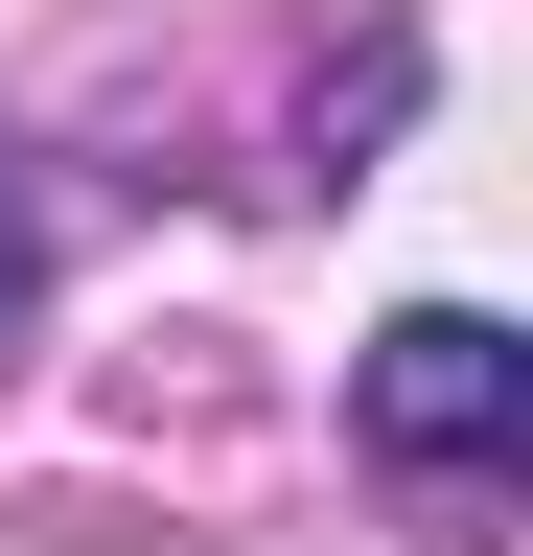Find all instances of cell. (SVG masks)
I'll return each instance as SVG.
<instances>
[{"mask_svg": "<svg viewBox=\"0 0 533 556\" xmlns=\"http://www.w3.org/2000/svg\"><path fill=\"white\" fill-rule=\"evenodd\" d=\"M47 325V186H24V139H0V348Z\"/></svg>", "mask_w": 533, "mask_h": 556, "instance_id": "7a4b0ae2", "label": "cell"}, {"mask_svg": "<svg viewBox=\"0 0 533 556\" xmlns=\"http://www.w3.org/2000/svg\"><path fill=\"white\" fill-rule=\"evenodd\" d=\"M394 116H418V47H371V70H348V93H325V116H302V163H348V139H394Z\"/></svg>", "mask_w": 533, "mask_h": 556, "instance_id": "3957f363", "label": "cell"}, {"mask_svg": "<svg viewBox=\"0 0 533 556\" xmlns=\"http://www.w3.org/2000/svg\"><path fill=\"white\" fill-rule=\"evenodd\" d=\"M348 417H371V464H510L533 441V348L487 325V302H418V325H371V371H348Z\"/></svg>", "mask_w": 533, "mask_h": 556, "instance_id": "6da1fadb", "label": "cell"}]
</instances>
